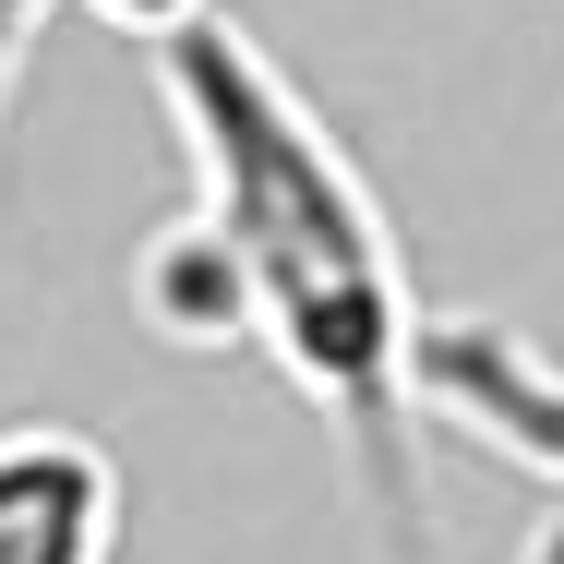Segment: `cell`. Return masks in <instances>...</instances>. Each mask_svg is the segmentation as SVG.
<instances>
[{
  "label": "cell",
  "mask_w": 564,
  "mask_h": 564,
  "mask_svg": "<svg viewBox=\"0 0 564 564\" xmlns=\"http://www.w3.org/2000/svg\"><path fill=\"white\" fill-rule=\"evenodd\" d=\"M156 97L193 156V217L156 228L132 264L156 337L264 348L337 433L372 564H445L421 480V289L384 193L240 12L156 36Z\"/></svg>",
  "instance_id": "obj_1"
},
{
  "label": "cell",
  "mask_w": 564,
  "mask_h": 564,
  "mask_svg": "<svg viewBox=\"0 0 564 564\" xmlns=\"http://www.w3.org/2000/svg\"><path fill=\"white\" fill-rule=\"evenodd\" d=\"M421 409L564 492V360L529 348L517 325H492V313H445L433 325L421 313Z\"/></svg>",
  "instance_id": "obj_2"
},
{
  "label": "cell",
  "mask_w": 564,
  "mask_h": 564,
  "mask_svg": "<svg viewBox=\"0 0 564 564\" xmlns=\"http://www.w3.org/2000/svg\"><path fill=\"white\" fill-rule=\"evenodd\" d=\"M132 480L97 433L12 421L0 433V564H120Z\"/></svg>",
  "instance_id": "obj_3"
},
{
  "label": "cell",
  "mask_w": 564,
  "mask_h": 564,
  "mask_svg": "<svg viewBox=\"0 0 564 564\" xmlns=\"http://www.w3.org/2000/svg\"><path fill=\"white\" fill-rule=\"evenodd\" d=\"M73 12H97V24H120V36H169V24H193V12H217V0H73Z\"/></svg>",
  "instance_id": "obj_4"
},
{
  "label": "cell",
  "mask_w": 564,
  "mask_h": 564,
  "mask_svg": "<svg viewBox=\"0 0 564 564\" xmlns=\"http://www.w3.org/2000/svg\"><path fill=\"white\" fill-rule=\"evenodd\" d=\"M48 0H0V120H12V85H24V48H36Z\"/></svg>",
  "instance_id": "obj_5"
},
{
  "label": "cell",
  "mask_w": 564,
  "mask_h": 564,
  "mask_svg": "<svg viewBox=\"0 0 564 564\" xmlns=\"http://www.w3.org/2000/svg\"><path fill=\"white\" fill-rule=\"evenodd\" d=\"M529 564H564V517H553V529H541V541H529Z\"/></svg>",
  "instance_id": "obj_6"
}]
</instances>
